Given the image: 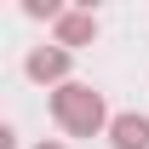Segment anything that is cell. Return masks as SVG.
<instances>
[{"mask_svg":"<svg viewBox=\"0 0 149 149\" xmlns=\"http://www.w3.org/2000/svg\"><path fill=\"white\" fill-rule=\"evenodd\" d=\"M23 74L40 80V86H69V52L63 46H35L23 57Z\"/></svg>","mask_w":149,"mask_h":149,"instance_id":"obj_2","label":"cell"},{"mask_svg":"<svg viewBox=\"0 0 149 149\" xmlns=\"http://www.w3.org/2000/svg\"><path fill=\"white\" fill-rule=\"evenodd\" d=\"M109 143L115 149H149V115H115L109 120Z\"/></svg>","mask_w":149,"mask_h":149,"instance_id":"obj_4","label":"cell"},{"mask_svg":"<svg viewBox=\"0 0 149 149\" xmlns=\"http://www.w3.org/2000/svg\"><path fill=\"white\" fill-rule=\"evenodd\" d=\"M23 12H29V17H63V12H57V0H23Z\"/></svg>","mask_w":149,"mask_h":149,"instance_id":"obj_5","label":"cell"},{"mask_svg":"<svg viewBox=\"0 0 149 149\" xmlns=\"http://www.w3.org/2000/svg\"><path fill=\"white\" fill-rule=\"evenodd\" d=\"M35 149H69V143H57V138H46V143H35Z\"/></svg>","mask_w":149,"mask_h":149,"instance_id":"obj_6","label":"cell"},{"mask_svg":"<svg viewBox=\"0 0 149 149\" xmlns=\"http://www.w3.org/2000/svg\"><path fill=\"white\" fill-rule=\"evenodd\" d=\"M52 120L69 132V138H97V132H109L103 92H97V86H86V80L57 86V92H52Z\"/></svg>","mask_w":149,"mask_h":149,"instance_id":"obj_1","label":"cell"},{"mask_svg":"<svg viewBox=\"0 0 149 149\" xmlns=\"http://www.w3.org/2000/svg\"><path fill=\"white\" fill-rule=\"evenodd\" d=\"M92 40H97V17L92 12H63V17H57V46H63V52L92 46Z\"/></svg>","mask_w":149,"mask_h":149,"instance_id":"obj_3","label":"cell"}]
</instances>
